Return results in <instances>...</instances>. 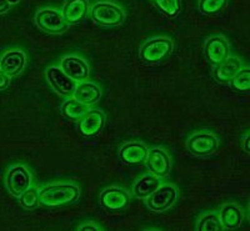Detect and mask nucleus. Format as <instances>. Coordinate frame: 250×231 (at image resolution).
<instances>
[{"mask_svg":"<svg viewBox=\"0 0 250 231\" xmlns=\"http://www.w3.org/2000/svg\"><path fill=\"white\" fill-rule=\"evenodd\" d=\"M80 190L74 184H49L39 190V204L45 208H59L75 203Z\"/></svg>","mask_w":250,"mask_h":231,"instance_id":"obj_1","label":"nucleus"},{"mask_svg":"<svg viewBox=\"0 0 250 231\" xmlns=\"http://www.w3.org/2000/svg\"><path fill=\"white\" fill-rule=\"evenodd\" d=\"M91 18L102 26H119L124 23L125 14L118 5L108 1H100L91 8Z\"/></svg>","mask_w":250,"mask_h":231,"instance_id":"obj_2","label":"nucleus"},{"mask_svg":"<svg viewBox=\"0 0 250 231\" xmlns=\"http://www.w3.org/2000/svg\"><path fill=\"white\" fill-rule=\"evenodd\" d=\"M173 41L168 38H155L148 40L140 49V58L146 64H156L170 55Z\"/></svg>","mask_w":250,"mask_h":231,"instance_id":"obj_3","label":"nucleus"},{"mask_svg":"<svg viewBox=\"0 0 250 231\" xmlns=\"http://www.w3.org/2000/svg\"><path fill=\"white\" fill-rule=\"evenodd\" d=\"M5 185L13 196L19 197L31 186L30 172L24 165L12 166L6 173Z\"/></svg>","mask_w":250,"mask_h":231,"instance_id":"obj_4","label":"nucleus"},{"mask_svg":"<svg viewBox=\"0 0 250 231\" xmlns=\"http://www.w3.org/2000/svg\"><path fill=\"white\" fill-rule=\"evenodd\" d=\"M176 199H178V190H176L175 186L170 185V184H165V185H160L150 196L146 197L145 200H146V205L150 210L162 212L170 209L175 204Z\"/></svg>","mask_w":250,"mask_h":231,"instance_id":"obj_5","label":"nucleus"},{"mask_svg":"<svg viewBox=\"0 0 250 231\" xmlns=\"http://www.w3.org/2000/svg\"><path fill=\"white\" fill-rule=\"evenodd\" d=\"M35 23L39 29L48 34H62L68 29V24L62 18V13L54 9L40 10L35 17Z\"/></svg>","mask_w":250,"mask_h":231,"instance_id":"obj_6","label":"nucleus"},{"mask_svg":"<svg viewBox=\"0 0 250 231\" xmlns=\"http://www.w3.org/2000/svg\"><path fill=\"white\" fill-rule=\"evenodd\" d=\"M45 77L49 85L62 96H71L77 86V81L68 77L62 68L50 66L45 70Z\"/></svg>","mask_w":250,"mask_h":231,"instance_id":"obj_7","label":"nucleus"},{"mask_svg":"<svg viewBox=\"0 0 250 231\" xmlns=\"http://www.w3.org/2000/svg\"><path fill=\"white\" fill-rule=\"evenodd\" d=\"M187 146L195 156H208L218 149V137L210 133H198L189 137Z\"/></svg>","mask_w":250,"mask_h":231,"instance_id":"obj_8","label":"nucleus"},{"mask_svg":"<svg viewBox=\"0 0 250 231\" xmlns=\"http://www.w3.org/2000/svg\"><path fill=\"white\" fill-rule=\"evenodd\" d=\"M130 203V196L125 190L120 188L105 189L100 194V204L108 212H120L124 210Z\"/></svg>","mask_w":250,"mask_h":231,"instance_id":"obj_9","label":"nucleus"},{"mask_svg":"<svg viewBox=\"0 0 250 231\" xmlns=\"http://www.w3.org/2000/svg\"><path fill=\"white\" fill-rule=\"evenodd\" d=\"M145 163H146L149 172L158 177H164L170 173V157H169L168 153L160 148H154L149 150Z\"/></svg>","mask_w":250,"mask_h":231,"instance_id":"obj_10","label":"nucleus"},{"mask_svg":"<svg viewBox=\"0 0 250 231\" xmlns=\"http://www.w3.org/2000/svg\"><path fill=\"white\" fill-rule=\"evenodd\" d=\"M205 58L211 65L216 66L222 64L230 53L229 44L223 37H213L205 43Z\"/></svg>","mask_w":250,"mask_h":231,"instance_id":"obj_11","label":"nucleus"},{"mask_svg":"<svg viewBox=\"0 0 250 231\" xmlns=\"http://www.w3.org/2000/svg\"><path fill=\"white\" fill-rule=\"evenodd\" d=\"M105 125V114L100 110H88L80 119L79 132L86 137L97 136Z\"/></svg>","mask_w":250,"mask_h":231,"instance_id":"obj_12","label":"nucleus"},{"mask_svg":"<svg viewBox=\"0 0 250 231\" xmlns=\"http://www.w3.org/2000/svg\"><path fill=\"white\" fill-rule=\"evenodd\" d=\"M62 70L68 75L70 79L75 80L77 83L85 81L89 77V66L85 60L75 55H69L62 60Z\"/></svg>","mask_w":250,"mask_h":231,"instance_id":"obj_13","label":"nucleus"},{"mask_svg":"<svg viewBox=\"0 0 250 231\" xmlns=\"http://www.w3.org/2000/svg\"><path fill=\"white\" fill-rule=\"evenodd\" d=\"M148 148L139 141H131L122 146L119 153L120 160L126 165H140L148 157Z\"/></svg>","mask_w":250,"mask_h":231,"instance_id":"obj_14","label":"nucleus"},{"mask_svg":"<svg viewBox=\"0 0 250 231\" xmlns=\"http://www.w3.org/2000/svg\"><path fill=\"white\" fill-rule=\"evenodd\" d=\"M26 57L21 50H9L0 58V70L8 77H17L25 68Z\"/></svg>","mask_w":250,"mask_h":231,"instance_id":"obj_15","label":"nucleus"},{"mask_svg":"<svg viewBox=\"0 0 250 231\" xmlns=\"http://www.w3.org/2000/svg\"><path fill=\"white\" fill-rule=\"evenodd\" d=\"M89 3L88 0H66L62 6V18L66 24H77L84 20L88 15Z\"/></svg>","mask_w":250,"mask_h":231,"instance_id":"obj_16","label":"nucleus"},{"mask_svg":"<svg viewBox=\"0 0 250 231\" xmlns=\"http://www.w3.org/2000/svg\"><path fill=\"white\" fill-rule=\"evenodd\" d=\"M71 96L75 100L83 103L84 105L90 106L97 104L102 97V90L99 86L95 83H90V81H80L77 84L75 90Z\"/></svg>","mask_w":250,"mask_h":231,"instance_id":"obj_17","label":"nucleus"},{"mask_svg":"<svg viewBox=\"0 0 250 231\" xmlns=\"http://www.w3.org/2000/svg\"><path fill=\"white\" fill-rule=\"evenodd\" d=\"M243 69L242 61L238 58L228 57L222 64L215 66L214 77L218 83L228 84L230 83L233 77Z\"/></svg>","mask_w":250,"mask_h":231,"instance_id":"obj_18","label":"nucleus"},{"mask_svg":"<svg viewBox=\"0 0 250 231\" xmlns=\"http://www.w3.org/2000/svg\"><path fill=\"white\" fill-rule=\"evenodd\" d=\"M219 217H220L223 228L228 229V230H234L242 225L244 215H243L242 209L236 206L235 204H227L225 206H223Z\"/></svg>","mask_w":250,"mask_h":231,"instance_id":"obj_19","label":"nucleus"},{"mask_svg":"<svg viewBox=\"0 0 250 231\" xmlns=\"http://www.w3.org/2000/svg\"><path fill=\"white\" fill-rule=\"evenodd\" d=\"M160 186L159 177L153 174L144 175L133 186V194L138 199H146Z\"/></svg>","mask_w":250,"mask_h":231,"instance_id":"obj_20","label":"nucleus"},{"mask_svg":"<svg viewBox=\"0 0 250 231\" xmlns=\"http://www.w3.org/2000/svg\"><path fill=\"white\" fill-rule=\"evenodd\" d=\"M88 110H89V106L84 105L83 103L75 100L74 97L66 100L65 103L62 104V115L70 120L82 119V117L86 114Z\"/></svg>","mask_w":250,"mask_h":231,"instance_id":"obj_21","label":"nucleus"},{"mask_svg":"<svg viewBox=\"0 0 250 231\" xmlns=\"http://www.w3.org/2000/svg\"><path fill=\"white\" fill-rule=\"evenodd\" d=\"M196 229L199 231H220L223 225L218 214H208L203 216L196 224Z\"/></svg>","mask_w":250,"mask_h":231,"instance_id":"obj_22","label":"nucleus"},{"mask_svg":"<svg viewBox=\"0 0 250 231\" xmlns=\"http://www.w3.org/2000/svg\"><path fill=\"white\" fill-rule=\"evenodd\" d=\"M19 203L25 210H35L39 205V190L35 188H29L19 196Z\"/></svg>","mask_w":250,"mask_h":231,"instance_id":"obj_23","label":"nucleus"},{"mask_svg":"<svg viewBox=\"0 0 250 231\" xmlns=\"http://www.w3.org/2000/svg\"><path fill=\"white\" fill-rule=\"evenodd\" d=\"M228 4V0H200L199 9L205 15H216L222 13Z\"/></svg>","mask_w":250,"mask_h":231,"instance_id":"obj_24","label":"nucleus"},{"mask_svg":"<svg viewBox=\"0 0 250 231\" xmlns=\"http://www.w3.org/2000/svg\"><path fill=\"white\" fill-rule=\"evenodd\" d=\"M231 86L236 92H249L250 89V72L249 69H242L233 80L230 81Z\"/></svg>","mask_w":250,"mask_h":231,"instance_id":"obj_25","label":"nucleus"},{"mask_svg":"<svg viewBox=\"0 0 250 231\" xmlns=\"http://www.w3.org/2000/svg\"><path fill=\"white\" fill-rule=\"evenodd\" d=\"M155 3L160 10L169 17H174L179 13V0H155Z\"/></svg>","mask_w":250,"mask_h":231,"instance_id":"obj_26","label":"nucleus"},{"mask_svg":"<svg viewBox=\"0 0 250 231\" xmlns=\"http://www.w3.org/2000/svg\"><path fill=\"white\" fill-rule=\"evenodd\" d=\"M9 77H8L5 73L0 70V90H4V89L8 88L9 83H10V79H9Z\"/></svg>","mask_w":250,"mask_h":231,"instance_id":"obj_27","label":"nucleus"},{"mask_svg":"<svg viewBox=\"0 0 250 231\" xmlns=\"http://www.w3.org/2000/svg\"><path fill=\"white\" fill-rule=\"evenodd\" d=\"M78 230L93 231V230H99V228H98L97 224H94V223H85V224H83V225H80Z\"/></svg>","mask_w":250,"mask_h":231,"instance_id":"obj_28","label":"nucleus"},{"mask_svg":"<svg viewBox=\"0 0 250 231\" xmlns=\"http://www.w3.org/2000/svg\"><path fill=\"white\" fill-rule=\"evenodd\" d=\"M10 9V4L6 0H0V14H5Z\"/></svg>","mask_w":250,"mask_h":231,"instance_id":"obj_29","label":"nucleus"},{"mask_svg":"<svg viewBox=\"0 0 250 231\" xmlns=\"http://www.w3.org/2000/svg\"><path fill=\"white\" fill-rule=\"evenodd\" d=\"M244 150L249 154L250 153V146H249V133H247V137L244 140Z\"/></svg>","mask_w":250,"mask_h":231,"instance_id":"obj_30","label":"nucleus"},{"mask_svg":"<svg viewBox=\"0 0 250 231\" xmlns=\"http://www.w3.org/2000/svg\"><path fill=\"white\" fill-rule=\"evenodd\" d=\"M6 1H8V3L10 4V5H12V4H18L20 1V0H6Z\"/></svg>","mask_w":250,"mask_h":231,"instance_id":"obj_31","label":"nucleus"}]
</instances>
